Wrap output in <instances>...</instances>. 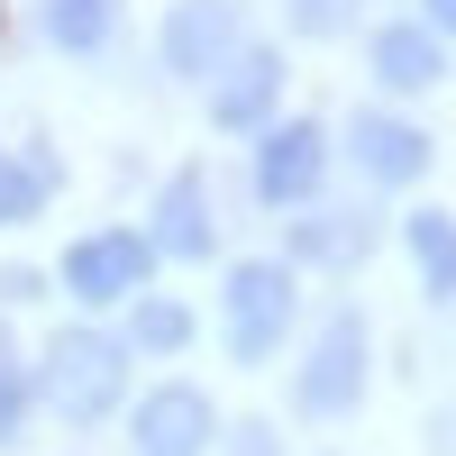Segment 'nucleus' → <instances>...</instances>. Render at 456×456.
<instances>
[{
    "instance_id": "18",
    "label": "nucleus",
    "mask_w": 456,
    "mask_h": 456,
    "mask_svg": "<svg viewBox=\"0 0 456 456\" xmlns=\"http://www.w3.org/2000/svg\"><path fill=\"white\" fill-rule=\"evenodd\" d=\"M19 411H28V384H19V365H10V338H0V447L19 438Z\"/></svg>"
},
{
    "instance_id": "12",
    "label": "nucleus",
    "mask_w": 456,
    "mask_h": 456,
    "mask_svg": "<svg viewBox=\"0 0 456 456\" xmlns=\"http://www.w3.org/2000/svg\"><path fill=\"white\" fill-rule=\"evenodd\" d=\"M37 19H46V37L64 55H101L110 28H119V0H37Z\"/></svg>"
},
{
    "instance_id": "20",
    "label": "nucleus",
    "mask_w": 456,
    "mask_h": 456,
    "mask_svg": "<svg viewBox=\"0 0 456 456\" xmlns=\"http://www.w3.org/2000/svg\"><path fill=\"white\" fill-rule=\"evenodd\" d=\"M429 28H438V37H456V0H429Z\"/></svg>"
},
{
    "instance_id": "8",
    "label": "nucleus",
    "mask_w": 456,
    "mask_h": 456,
    "mask_svg": "<svg viewBox=\"0 0 456 456\" xmlns=\"http://www.w3.org/2000/svg\"><path fill=\"white\" fill-rule=\"evenodd\" d=\"M238 55V0H174L165 19V64L174 73H210Z\"/></svg>"
},
{
    "instance_id": "10",
    "label": "nucleus",
    "mask_w": 456,
    "mask_h": 456,
    "mask_svg": "<svg viewBox=\"0 0 456 456\" xmlns=\"http://www.w3.org/2000/svg\"><path fill=\"white\" fill-rule=\"evenodd\" d=\"M374 73H384L393 92H429L438 73H447L438 28H429V19H393V28H374Z\"/></svg>"
},
{
    "instance_id": "17",
    "label": "nucleus",
    "mask_w": 456,
    "mask_h": 456,
    "mask_svg": "<svg viewBox=\"0 0 456 456\" xmlns=\"http://www.w3.org/2000/svg\"><path fill=\"white\" fill-rule=\"evenodd\" d=\"M356 10H365V0H292V28L301 37H347Z\"/></svg>"
},
{
    "instance_id": "11",
    "label": "nucleus",
    "mask_w": 456,
    "mask_h": 456,
    "mask_svg": "<svg viewBox=\"0 0 456 456\" xmlns=\"http://www.w3.org/2000/svg\"><path fill=\"white\" fill-rule=\"evenodd\" d=\"M156 256H210V192L201 174H174L165 201H156V238H146Z\"/></svg>"
},
{
    "instance_id": "5",
    "label": "nucleus",
    "mask_w": 456,
    "mask_h": 456,
    "mask_svg": "<svg viewBox=\"0 0 456 456\" xmlns=\"http://www.w3.org/2000/svg\"><path fill=\"white\" fill-rule=\"evenodd\" d=\"M146 238H128V228H101V238H83V247H64V292L73 301H128L137 283H146Z\"/></svg>"
},
{
    "instance_id": "16",
    "label": "nucleus",
    "mask_w": 456,
    "mask_h": 456,
    "mask_svg": "<svg viewBox=\"0 0 456 456\" xmlns=\"http://www.w3.org/2000/svg\"><path fill=\"white\" fill-rule=\"evenodd\" d=\"M137 347H183V338H192V311H183V301H137Z\"/></svg>"
},
{
    "instance_id": "15",
    "label": "nucleus",
    "mask_w": 456,
    "mask_h": 456,
    "mask_svg": "<svg viewBox=\"0 0 456 456\" xmlns=\"http://www.w3.org/2000/svg\"><path fill=\"white\" fill-rule=\"evenodd\" d=\"M46 183H55V156H46V146H37L28 165H19V156H0V228L28 219L37 201H46Z\"/></svg>"
},
{
    "instance_id": "3",
    "label": "nucleus",
    "mask_w": 456,
    "mask_h": 456,
    "mask_svg": "<svg viewBox=\"0 0 456 456\" xmlns=\"http://www.w3.org/2000/svg\"><path fill=\"white\" fill-rule=\"evenodd\" d=\"M210 438H219V411H210L201 384H156L137 402V420H128L137 456H210Z\"/></svg>"
},
{
    "instance_id": "14",
    "label": "nucleus",
    "mask_w": 456,
    "mask_h": 456,
    "mask_svg": "<svg viewBox=\"0 0 456 456\" xmlns=\"http://www.w3.org/2000/svg\"><path fill=\"white\" fill-rule=\"evenodd\" d=\"M292 256L301 265H347V256H365V219H347V210H338V219H301Z\"/></svg>"
},
{
    "instance_id": "1",
    "label": "nucleus",
    "mask_w": 456,
    "mask_h": 456,
    "mask_svg": "<svg viewBox=\"0 0 456 456\" xmlns=\"http://www.w3.org/2000/svg\"><path fill=\"white\" fill-rule=\"evenodd\" d=\"M119 393H128V347H119V338H101V329H64L55 347H46V402L64 411L73 429L110 420V411H119Z\"/></svg>"
},
{
    "instance_id": "19",
    "label": "nucleus",
    "mask_w": 456,
    "mask_h": 456,
    "mask_svg": "<svg viewBox=\"0 0 456 456\" xmlns=\"http://www.w3.org/2000/svg\"><path fill=\"white\" fill-rule=\"evenodd\" d=\"M238 456H274V429H247V438H238Z\"/></svg>"
},
{
    "instance_id": "13",
    "label": "nucleus",
    "mask_w": 456,
    "mask_h": 456,
    "mask_svg": "<svg viewBox=\"0 0 456 456\" xmlns=\"http://www.w3.org/2000/svg\"><path fill=\"white\" fill-rule=\"evenodd\" d=\"M402 238H411V265H420V292H438V301H447V292H456V219L420 210Z\"/></svg>"
},
{
    "instance_id": "2",
    "label": "nucleus",
    "mask_w": 456,
    "mask_h": 456,
    "mask_svg": "<svg viewBox=\"0 0 456 456\" xmlns=\"http://www.w3.org/2000/svg\"><path fill=\"white\" fill-rule=\"evenodd\" d=\"M292 265H238L228 274V356H247L265 365L283 347V329H292Z\"/></svg>"
},
{
    "instance_id": "7",
    "label": "nucleus",
    "mask_w": 456,
    "mask_h": 456,
    "mask_svg": "<svg viewBox=\"0 0 456 456\" xmlns=\"http://www.w3.org/2000/svg\"><path fill=\"white\" fill-rule=\"evenodd\" d=\"M347 146H356V174L384 183V192H402V183L429 174V137L411 128V119H393V110H365V119L347 128Z\"/></svg>"
},
{
    "instance_id": "6",
    "label": "nucleus",
    "mask_w": 456,
    "mask_h": 456,
    "mask_svg": "<svg viewBox=\"0 0 456 456\" xmlns=\"http://www.w3.org/2000/svg\"><path fill=\"white\" fill-rule=\"evenodd\" d=\"M320 165H329V137H320L311 119H292V128L265 137V156H256V192L274 201V210H301V201L320 192Z\"/></svg>"
},
{
    "instance_id": "9",
    "label": "nucleus",
    "mask_w": 456,
    "mask_h": 456,
    "mask_svg": "<svg viewBox=\"0 0 456 456\" xmlns=\"http://www.w3.org/2000/svg\"><path fill=\"white\" fill-rule=\"evenodd\" d=\"M274 92H283V55L238 46V55H228V73L210 83V119H219V128H256L265 110H274Z\"/></svg>"
},
{
    "instance_id": "4",
    "label": "nucleus",
    "mask_w": 456,
    "mask_h": 456,
    "mask_svg": "<svg viewBox=\"0 0 456 456\" xmlns=\"http://www.w3.org/2000/svg\"><path fill=\"white\" fill-rule=\"evenodd\" d=\"M356 402H365V320L338 311L320 329L311 365H301V411H311V420H338V411H356Z\"/></svg>"
}]
</instances>
